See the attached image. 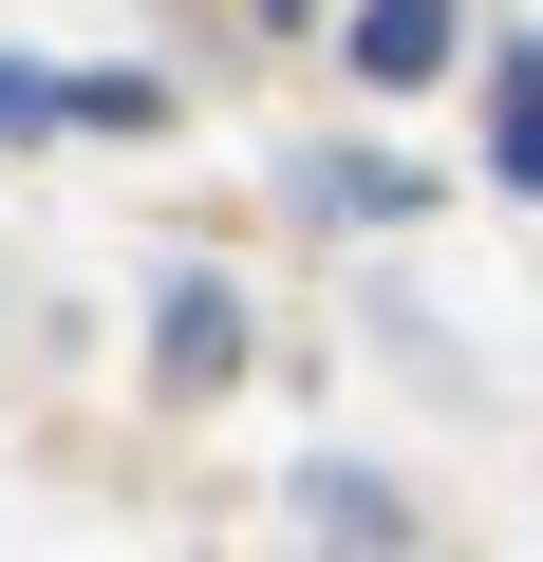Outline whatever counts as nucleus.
Returning <instances> with one entry per match:
<instances>
[{
    "mask_svg": "<svg viewBox=\"0 0 543 562\" xmlns=\"http://www.w3.org/2000/svg\"><path fill=\"white\" fill-rule=\"evenodd\" d=\"M150 375H169V394H225V375H244V281H206V262L150 281Z\"/></svg>",
    "mask_w": 543,
    "mask_h": 562,
    "instance_id": "obj_1",
    "label": "nucleus"
},
{
    "mask_svg": "<svg viewBox=\"0 0 543 562\" xmlns=\"http://www.w3.org/2000/svg\"><path fill=\"white\" fill-rule=\"evenodd\" d=\"M0 132H169L150 76H57V57H0Z\"/></svg>",
    "mask_w": 543,
    "mask_h": 562,
    "instance_id": "obj_2",
    "label": "nucleus"
},
{
    "mask_svg": "<svg viewBox=\"0 0 543 562\" xmlns=\"http://www.w3.org/2000/svg\"><path fill=\"white\" fill-rule=\"evenodd\" d=\"M487 169L543 188V57H487Z\"/></svg>",
    "mask_w": 543,
    "mask_h": 562,
    "instance_id": "obj_4",
    "label": "nucleus"
},
{
    "mask_svg": "<svg viewBox=\"0 0 543 562\" xmlns=\"http://www.w3.org/2000/svg\"><path fill=\"white\" fill-rule=\"evenodd\" d=\"M450 57H468V0H357V76L375 94H431Z\"/></svg>",
    "mask_w": 543,
    "mask_h": 562,
    "instance_id": "obj_3",
    "label": "nucleus"
},
{
    "mask_svg": "<svg viewBox=\"0 0 543 562\" xmlns=\"http://www.w3.org/2000/svg\"><path fill=\"white\" fill-rule=\"evenodd\" d=\"M301 206H338V225H394V206H412V169H375V150H319V169H301Z\"/></svg>",
    "mask_w": 543,
    "mask_h": 562,
    "instance_id": "obj_5",
    "label": "nucleus"
},
{
    "mask_svg": "<svg viewBox=\"0 0 543 562\" xmlns=\"http://www.w3.org/2000/svg\"><path fill=\"white\" fill-rule=\"evenodd\" d=\"M301 506H319L338 543H394V487H357V469H301Z\"/></svg>",
    "mask_w": 543,
    "mask_h": 562,
    "instance_id": "obj_6",
    "label": "nucleus"
}]
</instances>
